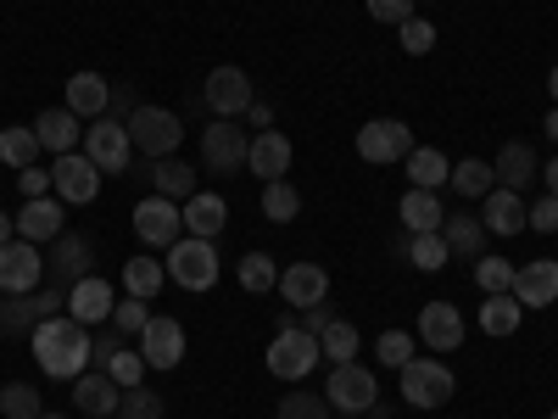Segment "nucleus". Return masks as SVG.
<instances>
[{"mask_svg": "<svg viewBox=\"0 0 558 419\" xmlns=\"http://www.w3.org/2000/svg\"><path fill=\"white\" fill-rule=\"evenodd\" d=\"M28 347H34V363L45 369L51 381H78L84 369H89V331L78 319L57 313V319H39L34 331H28Z\"/></svg>", "mask_w": 558, "mask_h": 419, "instance_id": "1", "label": "nucleus"}, {"mask_svg": "<svg viewBox=\"0 0 558 419\" xmlns=\"http://www.w3.org/2000/svg\"><path fill=\"white\" fill-rule=\"evenodd\" d=\"M162 268H168L173 286H184V291H213V286H218V274H223L218 247L202 241V236H179V241L168 247Z\"/></svg>", "mask_w": 558, "mask_h": 419, "instance_id": "2", "label": "nucleus"}, {"mask_svg": "<svg viewBox=\"0 0 558 419\" xmlns=\"http://www.w3.org/2000/svg\"><path fill=\"white\" fill-rule=\"evenodd\" d=\"M129 140H134L140 157L162 163V157H173V152L184 146V123H179V112H168V107H134V112H129Z\"/></svg>", "mask_w": 558, "mask_h": 419, "instance_id": "3", "label": "nucleus"}, {"mask_svg": "<svg viewBox=\"0 0 558 419\" xmlns=\"http://www.w3.org/2000/svg\"><path fill=\"white\" fill-rule=\"evenodd\" d=\"M397 375H402V403L408 408H447L452 392H458L452 369L441 358H408Z\"/></svg>", "mask_w": 558, "mask_h": 419, "instance_id": "4", "label": "nucleus"}, {"mask_svg": "<svg viewBox=\"0 0 558 419\" xmlns=\"http://www.w3.org/2000/svg\"><path fill=\"white\" fill-rule=\"evenodd\" d=\"M318 358H324V347H318V336H307V331H274V342H268V375L274 381H307L313 369H318Z\"/></svg>", "mask_w": 558, "mask_h": 419, "instance_id": "5", "label": "nucleus"}, {"mask_svg": "<svg viewBox=\"0 0 558 419\" xmlns=\"http://www.w3.org/2000/svg\"><path fill=\"white\" fill-rule=\"evenodd\" d=\"M62 308H68V291H57V286H39L23 297L0 291V336H28L39 319H57Z\"/></svg>", "mask_w": 558, "mask_h": 419, "instance_id": "6", "label": "nucleus"}, {"mask_svg": "<svg viewBox=\"0 0 558 419\" xmlns=\"http://www.w3.org/2000/svg\"><path fill=\"white\" fill-rule=\"evenodd\" d=\"M408 152H413V129H408L402 118H368V123L357 129V157H363L368 168L408 163Z\"/></svg>", "mask_w": 558, "mask_h": 419, "instance_id": "7", "label": "nucleus"}, {"mask_svg": "<svg viewBox=\"0 0 558 419\" xmlns=\"http://www.w3.org/2000/svg\"><path fill=\"white\" fill-rule=\"evenodd\" d=\"M246 152H252V134L241 118H218L202 129V168L207 173H235L246 168Z\"/></svg>", "mask_w": 558, "mask_h": 419, "instance_id": "8", "label": "nucleus"}, {"mask_svg": "<svg viewBox=\"0 0 558 419\" xmlns=\"http://www.w3.org/2000/svg\"><path fill=\"white\" fill-rule=\"evenodd\" d=\"M324 397H330V408H336V414H368V408H375V397H380L375 369H363L357 358H352V363H330Z\"/></svg>", "mask_w": 558, "mask_h": 419, "instance_id": "9", "label": "nucleus"}, {"mask_svg": "<svg viewBox=\"0 0 558 419\" xmlns=\"http://www.w3.org/2000/svg\"><path fill=\"white\" fill-rule=\"evenodd\" d=\"M84 157L96 163L101 173H129V157H134L129 123H118V118H96V123L84 129Z\"/></svg>", "mask_w": 558, "mask_h": 419, "instance_id": "10", "label": "nucleus"}, {"mask_svg": "<svg viewBox=\"0 0 558 419\" xmlns=\"http://www.w3.org/2000/svg\"><path fill=\"white\" fill-rule=\"evenodd\" d=\"M202 101L213 107V118H246V107L257 101V96H252L246 68H235V62L213 68V73H207V84H202Z\"/></svg>", "mask_w": 558, "mask_h": 419, "instance_id": "11", "label": "nucleus"}, {"mask_svg": "<svg viewBox=\"0 0 558 419\" xmlns=\"http://www.w3.org/2000/svg\"><path fill=\"white\" fill-rule=\"evenodd\" d=\"M134 236L146 241V247H173L179 236H184V213H179V202H168V196H140L134 202Z\"/></svg>", "mask_w": 558, "mask_h": 419, "instance_id": "12", "label": "nucleus"}, {"mask_svg": "<svg viewBox=\"0 0 558 419\" xmlns=\"http://www.w3.org/2000/svg\"><path fill=\"white\" fill-rule=\"evenodd\" d=\"M134 352L146 358V369H179L184 363V324L168 313H151V324L134 336Z\"/></svg>", "mask_w": 558, "mask_h": 419, "instance_id": "13", "label": "nucleus"}, {"mask_svg": "<svg viewBox=\"0 0 558 419\" xmlns=\"http://www.w3.org/2000/svg\"><path fill=\"white\" fill-rule=\"evenodd\" d=\"M51 191H57L68 207H89V202H96V191H101V168L89 163L84 152H68V157H57V168H51Z\"/></svg>", "mask_w": 558, "mask_h": 419, "instance_id": "14", "label": "nucleus"}, {"mask_svg": "<svg viewBox=\"0 0 558 419\" xmlns=\"http://www.w3.org/2000/svg\"><path fill=\"white\" fill-rule=\"evenodd\" d=\"M39 286H45V258H39V247L23 241V236L0 247V291L23 297V291H39Z\"/></svg>", "mask_w": 558, "mask_h": 419, "instance_id": "15", "label": "nucleus"}, {"mask_svg": "<svg viewBox=\"0 0 558 419\" xmlns=\"http://www.w3.org/2000/svg\"><path fill=\"white\" fill-rule=\"evenodd\" d=\"M84 274H96V247H89V236H78V229H62V236H57V258H51V286L73 291Z\"/></svg>", "mask_w": 558, "mask_h": 419, "instance_id": "16", "label": "nucleus"}, {"mask_svg": "<svg viewBox=\"0 0 558 419\" xmlns=\"http://www.w3.org/2000/svg\"><path fill=\"white\" fill-rule=\"evenodd\" d=\"M112 308H118V291H112L107 274H84L78 286L68 291V319H78L84 331H89V324H107Z\"/></svg>", "mask_w": 558, "mask_h": 419, "instance_id": "17", "label": "nucleus"}, {"mask_svg": "<svg viewBox=\"0 0 558 419\" xmlns=\"http://www.w3.org/2000/svg\"><path fill=\"white\" fill-rule=\"evenodd\" d=\"M481 224H486V236H502V241H514L520 229H531V202L520 191H497L481 202Z\"/></svg>", "mask_w": 558, "mask_h": 419, "instance_id": "18", "label": "nucleus"}, {"mask_svg": "<svg viewBox=\"0 0 558 419\" xmlns=\"http://www.w3.org/2000/svg\"><path fill=\"white\" fill-rule=\"evenodd\" d=\"M274 291L302 313L313 302H330V274H324V263H291V268H279V286Z\"/></svg>", "mask_w": 558, "mask_h": 419, "instance_id": "19", "label": "nucleus"}, {"mask_svg": "<svg viewBox=\"0 0 558 419\" xmlns=\"http://www.w3.org/2000/svg\"><path fill=\"white\" fill-rule=\"evenodd\" d=\"M418 342L430 352H458L463 347V313L458 302H425L418 308Z\"/></svg>", "mask_w": 558, "mask_h": 419, "instance_id": "20", "label": "nucleus"}, {"mask_svg": "<svg viewBox=\"0 0 558 419\" xmlns=\"http://www.w3.org/2000/svg\"><path fill=\"white\" fill-rule=\"evenodd\" d=\"M514 302L520 308H553L558 302V263L553 258H531L525 268H514Z\"/></svg>", "mask_w": 558, "mask_h": 419, "instance_id": "21", "label": "nucleus"}, {"mask_svg": "<svg viewBox=\"0 0 558 419\" xmlns=\"http://www.w3.org/2000/svg\"><path fill=\"white\" fill-rule=\"evenodd\" d=\"M73 403H78L89 419H112L118 403H123V386L107 375V369H84V375L73 381Z\"/></svg>", "mask_w": 558, "mask_h": 419, "instance_id": "22", "label": "nucleus"}, {"mask_svg": "<svg viewBox=\"0 0 558 419\" xmlns=\"http://www.w3.org/2000/svg\"><path fill=\"white\" fill-rule=\"evenodd\" d=\"M492 173H497L502 191H520V196H525V184L542 173V157H536L531 140H508V146L497 152V163H492Z\"/></svg>", "mask_w": 558, "mask_h": 419, "instance_id": "23", "label": "nucleus"}, {"mask_svg": "<svg viewBox=\"0 0 558 419\" xmlns=\"http://www.w3.org/2000/svg\"><path fill=\"white\" fill-rule=\"evenodd\" d=\"M62 107L73 112V118H89V123H96V118H107V107H112V84L101 79V73H73L68 79V96H62Z\"/></svg>", "mask_w": 558, "mask_h": 419, "instance_id": "24", "label": "nucleus"}, {"mask_svg": "<svg viewBox=\"0 0 558 419\" xmlns=\"http://www.w3.org/2000/svg\"><path fill=\"white\" fill-rule=\"evenodd\" d=\"M34 134H39V146H45V152L68 157V152L84 146V118H73L68 107H45V112L34 118Z\"/></svg>", "mask_w": 558, "mask_h": 419, "instance_id": "25", "label": "nucleus"}, {"mask_svg": "<svg viewBox=\"0 0 558 419\" xmlns=\"http://www.w3.org/2000/svg\"><path fill=\"white\" fill-rule=\"evenodd\" d=\"M17 236L23 241H57L62 236V196L51 191V196H34V202H23L17 207Z\"/></svg>", "mask_w": 558, "mask_h": 419, "instance_id": "26", "label": "nucleus"}, {"mask_svg": "<svg viewBox=\"0 0 558 419\" xmlns=\"http://www.w3.org/2000/svg\"><path fill=\"white\" fill-rule=\"evenodd\" d=\"M291 140L279 134V129H263V134H252V152H246V168L268 184V179H286V168H291Z\"/></svg>", "mask_w": 558, "mask_h": 419, "instance_id": "27", "label": "nucleus"}, {"mask_svg": "<svg viewBox=\"0 0 558 419\" xmlns=\"http://www.w3.org/2000/svg\"><path fill=\"white\" fill-rule=\"evenodd\" d=\"M179 213H184V229L202 241H218V229L229 224V202L218 191H196L191 202H179Z\"/></svg>", "mask_w": 558, "mask_h": 419, "instance_id": "28", "label": "nucleus"}, {"mask_svg": "<svg viewBox=\"0 0 558 419\" xmlns=\"http://www.w3.org/2000/svg\"><path fill=\"white\" fill-rule=\"evenodd\" d=\"M397 213H402V229H408V236H436L441 218H447L441 196H436V191H413V184H408V196L397 202Z\"/></svg>", "mask_w": 558, "mask_h": 419, "instance_id": "29", "label": "nucleus"}, {"mask_svg": "<svg viewBox=\"0 0 558 419\" xmlns=\"http://www.w3.org/2000/svg\"><path fill=\"white\" fill-rule=\"evenodd\" d=\"M441 241H447L452 258H481V252H486V224H481V213H447V218H441Z\"/></svg>", "mask_w": 558, "mask_h": 419, "instance_id": "30", "label": "nucleus"}, {"mask_svg": "<svg viewBox=\"0 0 558 419\" xmlns=\"http://www.w3.org/2000/svg\"><path fill=\"white\" fill-rule=\"evenodd\" d=\"M447 179H452L447 152H436V146H413L408 152V184H413V191H441Z\"/></svg>", "mask_w": 558, "mask_h": 419, "instance_id": "31", "label": "nucleus"}, {"mask_svg": "<svg viewBox=\"0 0 558 419\" xmlns=\"http://www.w3.org/2000/svg\"><path fill=\"white\" fill-rule=\"evenodd\" d=\"M452 191L463 196V202H486L492 191H497V173H492V163H481V157H463V163H452Z\"/></svg>", "mask_w": 558, "mask_h": 419, "instance_id": "32", "label": "nucleus"}, {"mask_svg": "<svg viewBox=\"0 0 558 419\" xmlns=\"http://www.w3.org/2000/svg\"><path fill=\"white\" fill-rule=\"evenodd\" d=\"M162 279H168L162 258H146V252H140V258H129V263H123V291H129V297H140V302H151V297L162 291Z\"/></svg>", "mask_w": 558, "mask_h": 419, "instance_id": "33", "label": "nucleus"}, {"mask_svg": "<svg viewBox=\"0 0 558 419\" xmlns=\"http://www.w3.org/2000/svg\"><path fill=\"white\" fill-rule=\"evenodd\" d=\"M151 184H157V196H168V202H191L196 196V168L179 163V157H162L151 168Z\"/></svg>", "mask_w": 558, "mask_h": 419, "instance_id": "34", "label": "nucleus"}, {"mask_svg": "<svg viewBox=\"0 0 558 419\" xmlns=\"http://www.w3.org/2000/svg\"><path fill=\"white\" fill-rule=\"evenodd\" d=\"M520 319H525V308L514 302V291H502V297H486V302H481V331L497 336V342H502V336H514V331H520Z\"/></svg>", "mask_w": 558, "mask_h": 419, "instance_id": "35", "label": "nucleus"}, {"mask_svg": "<svg viewBox=\"0 0 558 419\" xmlns=\"http://www.w3.org/2000/svg\"><path fill=\"white\" fill-rule=\"evenodd\" d=\"M45 146H39V134H34V123L23 129V123H12V129H0V163L7 168H34V157H39Z\"/></svg>", "mask_w": 558, "mask_h": 419, "instance_id": "36", "label": "nucleus"}, {"mask_svg": "<svg viewBox=\"0 0 558 419\" xmlns=\"http://www.w3.org/2000/svg\"><path fill=\"white\" fill-rule=\"evenodd\" d=\"M302 213V191H296V184L291 179H268L263 184V218L268 224H291Z\"/></svg>", "mask_w": 558, "mask_h": 419, "instance_id": "37", "label": "nucleus"}, {"mask_svg": "<svg viewBox=\"0 0 558 419\" xmlns=\"http://www.w3.org/2000/svg\"><path fill=\"white\" fill-rule=\"evenodd\" d=\"M235 279H241V291L268 297V291L279 286V263H274L268 252H246V258H241V268H235Z\"/></svg>", "mask_w": 558, "mask_h": 419, "instance_id": "38", "label": "nucleus"}, {"mask_svg": "<svg viewBox=\"0 0 558 419\" xmlns=\"http://www.w3.org/2000/svg\"><path fill=\"white\" fill-rule=\"evenodd\" d=\"M318 347H324V358H330V363H352V358H357V347H363V336H357V324L330 319V331L318 336Z\"/></svg>", "mask_w": 558, "mask_h": 419, "instance_id": "39", "label": "nucleus"}, {"mask_svg": "<svg viewBox=\"0 0 558 419\" xmlns=\"http://www.w3.org/2000/svg\"><path fill=\"white\" fill-rule=\"evenodd\" d=\"M402 252L413 258V268H418V274H436V268L452 258V252H447V241H441V229H436V236H408V241H402Z\"/></svg>", "mask_w": 558, "mask_h": 419, "instance_id": "40", "label": "nucleus"}, {"mask_svg": "<svg viewBox=\"0 0 558 419\" xmlns=\"http://www.w3.org/2000/svg\"><path fill=\"white\" fill-rule=\"evenodd\" d=\"M0 414L7 419H39L45 403H39V392L28 381H12V386H0Z\"/></svg>", "mask_w": 558, "mask_h": 419, "instance_id": "41", "label": "nucleus"}, {"mask_svg": "<svg viewBox=\"0 0 558 419\" xmlns=\"http://www.w3.org/2000/svg\"><path fill=\"white\" fill-rule=\"evenodd\" d=\"M274 419H330V397L324 392H286Z\"/></svg>", "mask_w": 558, "mask_h": 419, "instance_id": "42", "label": "nucleus"}, {"mask_svg": "<svg viewBox=\"0 0 558 419\" xmlns=\"http://www.w3.org/2000/svg\"><path fill=\"white\" fill-rule=\"evenodd\" d=\"M475 286H481L486 297L514 291V263H508V258H475Z\"/></svg>", "mask_w": 558, "mask_h": 419, "instance_id": "43", "label": "nucleus"}, {"mask_svg": "<svg viewBox=\"0 0 558 419\" xmlns=\"http://www.w3.org/2000/svg\"><path fill=\"white\" fill-rule=\"evenodd\" d=\"M107 375L123 386V392H134V386H146V358L134 352V342L129 347H118L112 358H107Z\"/></svg>", "mask_w": 558, "mask_h": 419, "instance_id": "44", "label": "nucleus"}, {"mask_svg": "<svg viewBox=\"0 0 558 419\" xmlns=\"http://www.w3.org/2000/svg\"><path fill=\"white\" fill-rule=\"evenodd\" d=\"M118 419H168V408H162V397H157V392L134 386V392H123V403H118Z\"/></svg>", "mask_w": 558, "mask_h": 419, "instance_id": "45", "label": "nucleus"}, {"mask_svg": "<svg viewBox=\"0 0 558 419\" xmlns=\"http://www.w3.org/2000/svg\"><path fill=\"white\" fill-rule=\"evenodd\" d=\"M397 39H402V51H408V57H430V51H436V23L408 17V23L397 28Z\"/></svg>", "mask_w": 558, "mask_h": 419, "instance_id": "46", "label": "nucleus"}, {"mask_svg": "<svg viewBox=\"0 0 558 419\" xmlns=\"http://www.w3.org/2000/svg\"><path fill=\"white\" fill-rule=\"evenodd\" d=\"M107 324H118L123 336H140V331L151 324V308L140 302V297H118V308H112V319H107Z\"/></svg>", "mask_w": 558, "mask_h": 419, "instance_id": "47", "label": "nucleus"}, {"mask_svg": "<svg viewBox=\"0 0 558 419\" xmlns=\"http://www.w3.org/2000/svg\"><path fill=\"white\" fill-rule=\"evenodd\" d=\"M375 358H380L386 369H402V363L413 358V336H408V331H386V336L375 342Z\"/></svg>", "mask_w": 558, "mask_h": 419, "instance_id": "48", "label": "nucleus"}, {"mask_svg": "<svg viewBox=\"0 0 558 419\" xmlns=\"http://www.w3.org/2000/svg\"><path fill=\"white\" fill-rule=\"evenodd\" d=\"M368 17L386 23V28H402L413 17V0H368Z\"/></svg>", "mask_w": 558, "mask_h": 419, "instance_id": "49", "label": "nucleus"}, {"mask_svg": "<svg viewBox=\"0 0 558 419\" xmlns=\"http://www.w3.org/2000/svg\"><path fill=\"white\" fill-rule=\"evenodd\" d=\"M17 191H23V202L51 196V168H17Z\"/></svg>", "mask_w": 558, "mask_h": 419, "instance_id": "50", "label": "nucleus"}, {"mask_svg": "<svg viewBox=\"0 0 558 419\" xmlns=\"http://www.w3.org/2000/svg\"><path fill=\"white\" fill-rule=\"evenodd\" d=\"M330 319H336V308H330V302H313V308H302V313H296V331L324 336V331H330Z\"/></svg>", "mask_w": 558, "mask_h": 419, "instance_id": "51", "label": "nucleus"}, {"mask_svg": "<svg viewBox=\"0 0 558 419\" xmlns=\"http://www.w3.org/2000/svg\"><path fill=\"white\" fill-rule=\"evenodd\" d=\"M531 229H536V236H558V196L531 202Z\"/></svg>", "mask_w": 558, "mask_h": 419, "instance_id": "52", "label": "nucleus"}, {"mask_svg": "<svg viewBox=\"0 0 558 419\" xmlns=\"http://www.w3.org/2000/svg\"><path fill=\"white\" fill-rule=\"evenodd\" d=\"M134 107H140V101H134V89H129V84H118V89H112V107H107V118L129 123V112H134Z\"/></svg>", "mask_w": 558, "mask_h": 419, "instance_id": "53", "label": "nucleus"}, {"mask_svg": "<svg viewBox=\"0 0 558 419\" xmlns=\"http://www.w3.org/2000/svg\"><path fill=\"white\" fill-rule=\"evenodd\" d=\"M246 123H252V129L263 134V129L274 123V107H268V101H252V107H246Z\"/></svg>", "mask_w": 558, "mask_h": 419, "instance_id": "54", "label": "nucleus"}, {"mask_svg": "<svg viewBox=\"0 0 558 419\" xmlns=\"http://www.w3.org/2000/svg\"><path fill=\"white\" fill-rule=\"evenodd\" d=\"M12 229H17V213H7V207H0V247L12 241Z\"/></svg>", "mask_w": 558, "mask_h": 419, "instance_id": "55", "label": "nucleus"}, {"mask_svg": "<svg viewBox=\"0 0 558 419\" xmlns=\"http://www.w3.org/2000/svg\"><path fill=\"white\" fill-rule=\"evenodd\" d=\"M542 179H547V196H558V157H553V163L542 168Z\"/></svg>", "mask_w": 558, "mask_h": 419, "instance_id": "56", "label": "nucleus"}, {"mask_svg": "<svg viewBox=\"0 0 558 419\" xmlns=\"http://www.w3.org/2000/svg\"><path fill=\"white\" fill-rule=\"evenodd\" d=\"M547 96H553V107H558V68L547 73Z\"/></svg>", "mask_w": 558, "mask_h": 419, "instance_id": "57", "label": "nucleus"}, {"mask_svg": "<svg viewBox=\"0 0 558 419\" xmlns=\"http://www.w3.org/2000/svg\"><path fill=\"white\" fill-rule=\"evenodd\" d=\"M547 134L558 140V107H547Z\"/></svg>", "mask_w": 558, "mask_h": 419, "instance_id": "58", "label": "nucleus"}, {"mask_svg": "<svg viewBox=\"0 0 558 419\" xmlns=\"http://www.w3.org/2000/svg\"><path fill=\"white\" fill-rule=\"evenodd\" d=\"M39 419H68V414H39Z\"/></svg>", "mask_w": 558, "mask_h": 419, "instance_id": "59", "label": "nucleus"}, {"mask_svg": "<svg viewBox=\"0 0 558 419\" xmlns=\"http://www.w3.org/2000/svg\"><path fill=\"white\" fill-rule=\"evenodd\" d=\"M336 419H363V414H336Z\"/></svg>", "mask_w": 558, "mask_h": 419, "instance_id": "60", "label": "nucleus"}, {"mask_svg": "<svg viewBox=\"0 0 558 419\" xmlns=\"http://www.w3.org/2000/svg\"><path fill=\"white\" fill-rule=\"evenodd\" d=\"M547 419H558V408H553V414H547Z\"/></svg>", "mask_w": 558, "mask_h": 419, "instance_id": "61", "label": "nucleus"}, {"mask_svg": "<svg viewBox=\"0 0 558 419\" xmlns=\"http://www.w3.org/2000/svg\"><path fill=\"white\" fill-rule=\"evenodd\" d=\"M112 419H118V414H112Z\"/></svg>", "mask_w": 558, "mask_h": 419, "instance_id": "62", "label": "nucleus"}]
</instances>
